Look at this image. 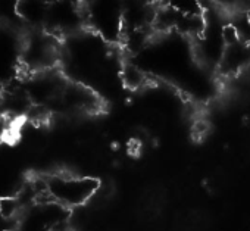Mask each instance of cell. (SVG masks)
I'll return each mask as SVG.
<instances>
[{
    "instance_id": "5b68a950",
    "label": "cell",
    "mask_w": 250,
    "mask_h": 231,
    "mask_svg": "<svg viewBox=\"0 0 250 231\" xmlns=\"http://www.w3.org/2000/svg\"><path fill=\"white\" fill-rule=\"evenodd\" d=\"M121 78H122V83L125 85H127L128 88H133V90L142 88L147 81L145 71L140 66L134 65V63H125L122 66Z\"/></svg>"
},
{
    "instance_id": "8992f818",
    "label": "cell",
    "mask_w": 250,
    "mask_h": 231,
    "mask_svg": "<svg viewBox=\"0 0 250 231\" xmlns=\"http://www.w3.org/2000/svg\"><path fill=\"white\" fill-rule=\"evenodd\" d=\"M24 206L17 196L12 197H2L0 199V215L5 219L20 218L24 213Z\"/></svg>"
},
{
    "instance_id": "3957f363",
    "label": "cell",
    "mask_w": 250,
    "mask_h": 231,
    "mask_svg": "<svg viewBox=\"0 0 250 231\" xmlns=\"http://www.w3.org/2000/svg\"><path fill=\"white\" fill-rule=\"evenodd\" d=\"M59 44L55 34L39 30L28 36L24 43L21 61L25 69L31 74L53 69L59 61Z\"/></svg>"
},
{
    "instance_id": "6da1fadb",
    "label": "cell",
    "mask_w": 250,
    "mask_h": 231,
    "mask_svg": "<svg viewBox=\"0 0 250 231\" xmlns=\"http://www.w3.org/2000/svg\"><path fill=\"white\" fill-rule=\"evenodd\" d=\"M87 25L106 43L122 40L124 0H88L83 3Z\"/></svg>"
},
{
    "instance_id": "277c9868",
    "label": "cell",
    "mask_w": 250,
    "mask_h": 231,
    "mask_svg": "<svg viewBox=\"0 0 250 231\" xmlns=\"http://www.w3.org/2000/svg\"><path fill=\"white\" fill-rule=\"evenodd\" d=\"M249 66H250V44L244 42H237L227 46L218 68L225 75H237Z\"/></svg>"
},
{
    "instance_id": "52a82bcc",
    "label": "cell",
    "mask_w": 250,
    "mask_h": 231,
    "mask_svg": "<svg viewBox=\"0 0 250 231\" xmlns=\"http://www.w3.org/2000/svg\"><path fill=\"white\" fill-rule=\"evenodd\" d=\"M6 133H8V117L3 112H0V143L3 142Z\"/></svg>"
},
{
    "instance_id": "9c48e42d",
    "label": "cell",
    "mask_w": 250,
    "mask_h": 231,
    "mask_svg": "<svg viewBox=\"0 0 250 231\" xmlns=\"http://www.w3.org/2000/svg\"><path fill=\"white\" fill-rule=\"evenodd\" d=\"M249 44H250V43H249Z\"/></svg>"
},
{
    "instance_id": "ba28073f",
    "label": "cell",
    "mask_w": 250,
    "mask_h": 231,
    "mask_svg": "<svg viewBox=\"0 0 250 231\" xmlns=\"http://www.w3.org/2000/svg\"><path fill=\"white\" fill-rule=\"evenodd\" d=\"M246 14H247V17H249V20H250V6L247 8V11H246Z\"/></svg>"
},
{
    "instance_id": "7a4b0ae2",
    "label": "cell",
    "mask_w": 250,
    "mask_h": 231,
    "mask_svg": "<svg viewBox=\"0 0 250 231\" xmlns=\"http://www.w3.org/2000/svg\"><path fill=\"white\" fill-rule=\"evenodd\" d=\"M50 197L65 208L84 205L99 189V181L90 177L56 174L46 178Z\"/></svg>"
}]
</instances>
